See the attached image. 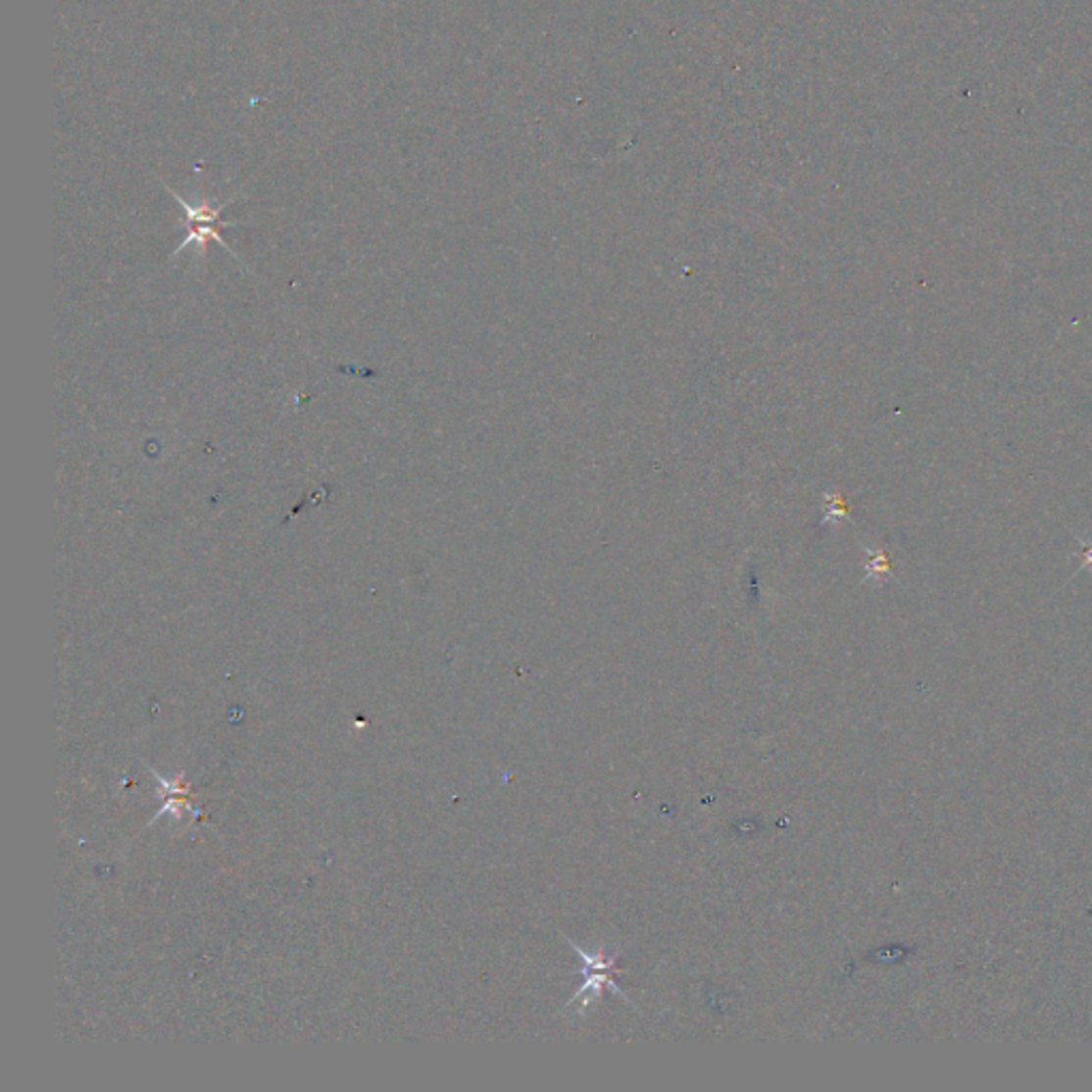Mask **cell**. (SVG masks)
<instances>
[{
	"mask_svg": "<svg viewBox=\"0 0 1092 1092\" xmlns=\"http://www.w3.org/2000/svg\"><path fill=\"white\" fill-rule=\"evenodd\" d=\"M169 192H172V188H169ZM172 194L177 199V203L181 205V210H184L186 226H188V230H186V239H184V244L179 246V250H184L188 244H192V241H197V244H205V241H208V239H216L218 244H221L223 248H226V250L230 252V248L226 246V241H224L223 235H221V230H218L221 226H223V228H224V226H233V223H221V216H223V212H224V208H226L228 203L218 205V208H212V205H210L208 201H203V203H199V205H192V203H188L186 199H181L179 194H175V192H172Z\"/></svg>",
	"mask_w": 1092,
	"mask_h": 1092,
	"instance_id": "6da1fadb",
	"label": "cell"
},
{
	"mask_svg": "<svg viewBox=\"0 0 1092 1092\" xmlns=\"http://www.w3.org/2000/svg\"><path fill=\"white\" fill-rule=\"evenodd\" d=\"M574 948L580 952L578 945H574ZM580 956H582V961H585V965H587V968H585V984H582L580 992L576 994V997H574L572 1001H578L580 997H585V1001H582V1007H589V1003H591L593 999H596L598 994L602 992V986H611L617 994H621V997H623V992H621V990H617V986L613 984V979H611V975H613V961H609V958H606V956H604V958H598L596 954H587V952H580Z\"/></svg>",
	"mask_w": 1092,
	"mask_h": 1092,
	"instance_id": "7a4b0ae2",
	"label": "cell"
},
{
	"mask_svg": "<svg viewBox=\"0 0 1092 1092\" xmlns=\"http://www.w3.org/2000/svg\"><path fill=\"white\" fill-rule=\"evenodd\" d=\"M867 578H875V580L892 578L890 557L885 555L883 551H875L870 555V560L867 562Z\"/></svg>",
	"mask_w": 1092,
	"mask_h": 1092,
	"instance_id": "3957f363",
	"label": "cell"
},
{
	"mask_svg": "<svg viewBox=\"0 0 1092 1092\" xmlns=\"http://www.w3.org/2000/svg\"><path fill=\"white\" fill-rule=\"evenodd\" d=\"M1079 555H1082V566L1079 570H1092V538H1079Z\"/></svg>",
	"mask_w": 1092,
	"mask_h": 1092,
	"instance_id": "277c9868",
	"label": "cell"
},
{
	"mask_svg": "<svg viewBox=\"0 0 1092 1092\" xmlns=\"http://www.w3.org/2000/svg\"><path fill=\"white\" fill-rule=\"evenodd\" d=\"M830 508H832L830 519H839V517H845V515H847V506H845V502L841 500L839 495H834V500H830Z\"/></svg>",
	"mask_w": 1092,
	"mask_h": 1092,
	"instance_id": "5b68a950",
	"label": "cell"
}]
</instances>
